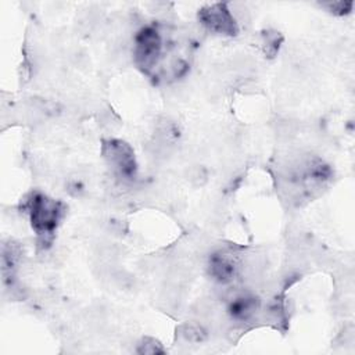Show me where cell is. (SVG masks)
Listing matches in <instances>:
<instances>
[{
  "instance_id": "cell-1",
  "label": "cell",
  "mask_w": 355,
  "mask_h": 355,
  "mask_svg": "<svg viewBox=\"0 0 355 355\" xmlns=\"http://www.w3.org/2000/svg\"><path fill=\"white\" fill-rule=\"evenodd\" d=\"M24 208L26 209L31 226L42 240V244H49L64 215V204L35 191L29 194Z\"/></svg>"
},
{
  "instance_id": "cell-2",
  "label": "cell",
  "mask_w": 355,
  "mask_h": 355,
  "mask_svg": "<svg viewBox=\"0 0 355 355\" xmlns=\"http://www.w3.org/2000/svg\"><path fill=\"white\" fill-rule=\"evenodd\" d=\"M164 54V39L155 26H144L135 36L133 58L136 65L150 73L161 61Z\"/></svg>"
},
{
  "instance_id": "cell-3",
  "label": "cell",
  "mask_w": 355,
  "mask_h": 355,
  "mask_svg": "<svg viewBox=\"0 0 355 355\" xmlns=\"http://www.w3.org/2000/svg\"><path fill=\"white\" fill-rule=\"evenodd\" d=\"M101 154L112 173L125 180H133L137 173V164L133 148L123 140L107 139L103 140Z\"/></svg>"
},
{
  "instance_id": "cell-4",
  "label": "cell",
  "mask_w": 355,
  "mask_h": 355,
  "mask_svg": "<svg viewBox=\"0 0 355 355\" xmlns=\"http://www.w3.org/2000/svg\"><path fill=\"white\" fill-rule=\"evenodd\" d=\"M200 24L209 32L223 36H236L239 33L237 21L225 3H215L198 11Z\"/></svg>"
},
{
  "instance_id": "cell-5",
  "label": "cell",
  "mask_w": 355,
  "mask_h": 355,
  "mask_svg": "<svg viewBox=\"0 0 355 355\" xmlns=\"http://www.w3.org/2000/svg\"><path fill=\"white\" fill-rule=\"evenodd\" d=\"M240 268V259L232 250H218L211 254L208 262V272L214 280L220 284L232 283Z\"/></svg>"
},
{
  "instance_id": "cell-6",
  "label": "cell",
  "mask_w": 355,
  "mask_h": 355,
  "mask_svg": "<svg viewBox=\"0 0 355 355\" xmlns=\"http://www.w3.org/2000/svg\"><path fill=\"white\" fill-rule=\"evenodd\" d=\"M259 309V301L248 291L236 293L229 298L227 312L237 322H248Z\"/></svg>"
},
{
  "instance_id": "cell-7",
  "label": "cell",
  "mask_w": 355,
  "mask_h": 355,
  "mask_svg": "<svg viewBox=\"0 0 355 355\" xmlns=\"http://www.w3.org/2000/svg\"><path fill=\"white\" fill-rule=\"evenodd\" d=\"M262 39H263V50L268 54V57H275L283 40L280 33L276 31H268L262 35Z\"/></svg>"
},
{
  "instance_id": "cell-8",
  "label": "cell",
  "mask_w": 355,
  "mask_h": 355,
  "mask_svg": "<svg viewBox=\"0 0 355 355\" xmlns=\"http://www.w3.org/2000/svg\"><path fill=\"white\" fill-rule=\"evenodd\" d=\"M137 354H147V355H153V354H162L165 352V349L162 348V345L159 344L158 340L153 338V337H143L139 343H137V348H136Z\"/></svg>"
},
{
  "instance_id": "cell-9",
  "label": "cell",
  "mask_w": 355,
  "mask_h": 355,
  "mask_svg": "<svg viewBox=\"0 0 355 355\" xmlns=\"http://www.w3.org/2000/svg\"><path fill=\"white\" fill-rule=\"evenodd\" d=\"M180 334L187 341H202L205 338V331L200 324L196 323H186L180 327Z\"/></svg>"
},
{
  "instance_id": "cell-10",
  "label": "cell",
  "mask_w": 355,
  "mask_h": 355,
  "mask_svg": "<svg viewBox=\"0 0 355 355\" xmlns=\"http://www.w3.org/2000/svg\"><path fill=\"white\" fill-rule=\"evenodd\" d=\"M326 7H327L329 11L333 12V14L344 15V14L349 12V10H351V7H352V3H351V1H348V3L336 1V3H329V4H326Z\"/></svg>"
}]
</instances>
